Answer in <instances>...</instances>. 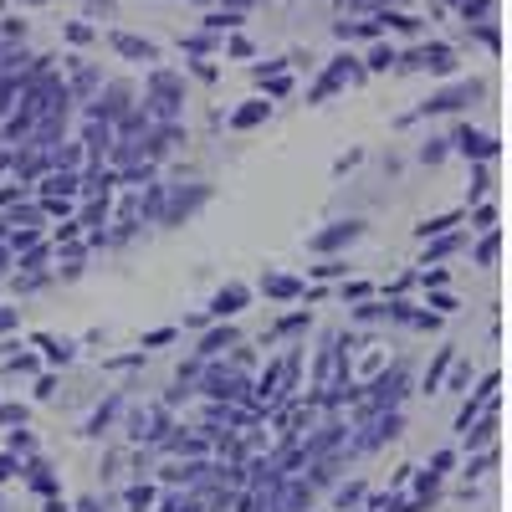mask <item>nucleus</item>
Instances as JSON below:
<instances>
[{
  "mask_svg": "<svg viewBox=\"0 0 512 512\" xmlns=\"http://www.w3.org/2000/svg\"><path fill=\"white\" fill-rule=\"evenodd\" d=\"M11 323H16V313H6V308H0V333H6Z\"/></svg>",
  "mask_w": 512,
  "mask_h": 512,
  "instance_id": "1",
  "label": "nucleus"
},
{
  "mask_svg": "<svg viewBox=\"0 0 512 512\" xmlns=\"http://www.w3.org/2000/svg\"><path fill=\"white\" fill-rule=\"evenodd\" d=\"M0 272H6V251H0Z\"/></svg>",
  "mask_w": 512,
  "mask_h": 512,
  "instance_id": "2",
  "label": "nucleus"
}]
</instances>
